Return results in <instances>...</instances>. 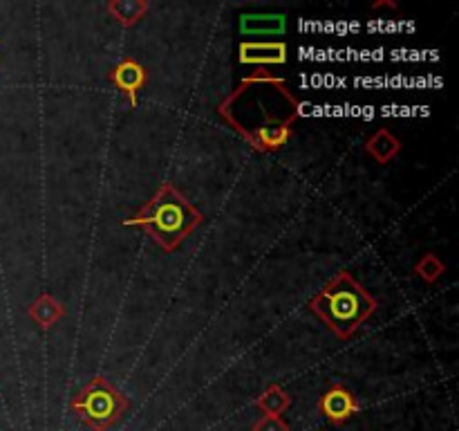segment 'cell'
Here are the masks:
<instances>
[{
    "label": "cell",
    "mask_w": 459,
    "mask_h": 431,
    "mask_svg": "<svg viewBox=\"0 0 459 431\" xmlns=\"http://www.w3.org/2000/svg\"><path fill=\"white\" fill-rule=\"evenodd\" d=\"M202 221L205 218L200 211L173 184H162L133 218H125L124 225L141 227L164 252H175L184 239H189L202 225Z\"/></svg>",
    "instance_id": "obj_1"
},
{
    "label": "cell",
    "mask_w": 459,
    "mask_h": 431,
    "mask_svg": "<svg viewBox=\"0 0 459 431\" xmlns=\"http://www.w3.org/2000/svg\"><path fill=\"white\" fill-rule=\"evenodd\" d=\"M376 299L367 295L366 288L357 281L350 272H339L332 279L314 299L310 301V310L320 317L341 339H348L361 329L370 314H374Z\"/></svg>",
    "instance_id": "obj_2"
},
{
    "label": "cell",
    "mask_w": 459,
    "mask_h": 431,
    "mask_svg": "<svg viewBox=\"0 0 459 431\" xmlns=\"http://www.w3.org/2000/svg\"><path fill=\"white\" fill-rule=\"evenodd\" d=\"M70 409L90 429L106 431L128 411V400L103 375H97L72 398Z\"/></svg>",
    "instance_id": "obj_3"
},
{
    "label": "cell",
    "mask_w": 459,
    "mask_h": 431,
    "mask_svg": "<svg viewBox=\"0 0 459 431\" xmlns=\"http://www.w3.org/2000/svg\"><path fill=\"white\" fill-rule=\"evenodd\" d=\"M287 61V45L280 41L240 43V63L249 66H280Z\"/></svg>",
    "instance_id": "obj_4"
},
{
    "label": "cell",
    "mask_w": 459,
    "mask_h": 431,
    "mask_svg": "<svg viewBox=\"0 0 459 431\" xmlns=\"http://www.w3.org/2000/svg\"><path fill=\"white\" fill-rule=\"evenodd\" d=\"M318 407L320 411H323V416L330 422H334V425H343L348 418H352L354 413L358 411L357 398L341 385L332 386V389L320 398Z\"/></svg>",
    "instance_id": "obj_5"
},
{
    "label": "cell",
    "mask_w": 459,
    "mask_h": 431,
    "mask_svg": "<svg viewBox=\"0 0 459 431\" xmlns=\"http://www.w3.org/2000/svg\"><path fill=\"white\" fill-rule=\"evenodd\" d=\"M110 81L128 97L130 108H137V93H140L146 84L144 66L133 61V59H124V61L110 72Z\"/></svg>",
    "instance_id": "obj_6"
},
{
    "label": "cell",
    "mask_w": 459,
    "mask_h": 431,
    "mask_svg": "<svg viewBox=\"0 0 459 431\" xmlns=\"http://www.w3.org/2000/svg\"><path fill=\"white\" fill-rule=\"evenodd\" d=\"M65 314V308L54 299L52 295H38L34 304L29 305V317L41 326V329H50Z\"/></svg>",
    "instance_id": "obj_7"
},
{
    "label": "cell",
    "mask_w": 459,
    "mask_h": 431,
    "mask_svg": "<svg viewBox=\"0 0 459 431\" xmlns=\"http://www.w3.org/2000/svg\"><path fill=\"white\" fill-rule=\"evenodd\" d=\"M366 150L376 159V162H379V165H388L390 159L395 158V155L401 150V144L392 133L381 128V131H376L374 135L367 140Z\"/></svg>",
    "instance_id": "obj_8"
},
{
    "label": "cell",
    "mask_w": 459,
    "mask_h": 431,
    "mask_svg": "<svg viewBox=\"0 0 459 431\" xmlns=\"http://www.w3.org/2000/svg\"><path fill=\"white\" fill-rule=\"evenodd\" d=\"M108 12L117 19V23H121L124 28L135 25L137 20L144 19V14L149 12V3L146 0H110L108 3Z\"/></svg>",
    "instance_id": "obj_9"
},
{
    "label": "cell",
    "mask_w": 459,
    "mask_h": 431,
    "mask_svg": "<svg viewBox=\"0 0 459 431\" xmlns=\"http://www.w3.org/2000/svg\"><path fill=\"white\" fill-rule=\"evenodd\" d=\"M240 29L245 34H280L285 29V16H278V14L242 16Z\"/></svg>",
    "instance_id": "obj_10"
},
{
    "label": "cell",
    "mask_w": 459,
    "mask_h": 431,
    "mask_svg": "<svg viewBox=\"0 0 459 431\" xmlns=\"http://www.w3.org/2000/svg\"><path fill=\"white\" fill-rule=\"evenodd\" d=\"M255 404H258V409L265 413V416L280 418L289 407H292V398H289L278 385H270L262 391V395H260Z\"/></svg>",
    "instance_id": "obj_11"
},
{
    "label": "cell",
    "mask_w": 459,
    "mask_h": 431,
    "mask_svg": "<svg viewBox=\"0 0 459 431\" xmlns=\"http://www.w3.org/2000/svg\"><path fill=\"white\" fill-rule=\"evenodd\" d=\"M415 272H417L426 283H435L437 279L444 274V263H441L435 254H426V256L415 265Z\"/></svg>",
    "instance_id": "obj_12"
},
{
    "label": "cell",
    "mask_w": 459,
    "mask_h": 431,
    "mask_svg": "<svg viewBox=\"0 0 459 431\" xmlns=\"http://www.w3.org/2000/svg\"><path fill=\"white\" fill-rule=\"evenodd\" d=\"M251 431H289V425L283 420V418H276V416H262Z\"/></svg>",
    "instance_id": "obj_13"
}]
</instances>
